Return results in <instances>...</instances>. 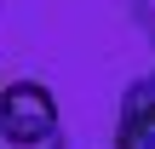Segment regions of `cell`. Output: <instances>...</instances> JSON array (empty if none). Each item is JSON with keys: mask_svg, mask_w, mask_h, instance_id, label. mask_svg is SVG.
I'll return each instance as SVG.
<instances>
[{"mask_svg": "<svg viewBox=\"0 0 155 149\" xmlns=\"http://www.w3.org/2000/svg\"><path fill=\"white\" fill-rule=\"evenodd\" d=\"M0 149H63L58 98L40 80H12L0 92Z\"/></svg>", "mask_w": 155, "mask_h": 149, "instance_id": "6da1fadb", "label": "cell"}, {"mask_svg": "<svg viewBox=\"0 0 155 149\" xmlns=\"http://www.w3.org/2000/svg\"><path fill=\"white\" fill-rule=\"evenodd\" d=\"M115 149H155V69H150V75H138V80L121 92Z\"/></svg>", "mask_w": 155, "mask_h": 149, "instance_id": "7a4b0ae2", "label": "cell"}, {"mask_svg": "<svg viewBox=\"0 0 155 149\" xmlns=\"http://www.w3.org/2000/svg\"><path fill=\"white\" fill-rule=\"evenodd\" d=\"M132 17H138V29L155 40V0H132Z\"/></svg>", "mask_w": 155, "mask_h": 149, "instance_id": "3957f363", "label": "cell"}, {"mask_svg": "<svg viewBox=\"0 0 155 149\" xmlns=\"http://www.w3.org/2000/svg\"><path fill=\"white\" fill-rule=\"evenodd\" d=\"M0 92H6V86H0Z\"/></svg>", "mask_w": 155, "mask_h": 149, "instance_id": "277c9868", "label": "cell"}]
</instances>
